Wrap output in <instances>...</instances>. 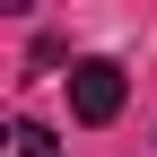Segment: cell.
I'll use <instances>...</instances> for the list:
<instances>
[{"instance_id": "cell-1", "label": "cell", "mask_w": 157, "mask_h": 157, "mask_svg": "<svg viewBox=\"0 0 157 157\" xmlns=\"http://www.w3.org/2000/svg\"><path fill=\"white\" fill-rule=\"evenodd\" d=\"M70 113L78 122H113V113H122V70L113 61H78L70 70Z\"/></svg>"}, {"instance_id": "cell-2", "label": "cell", "mask_w": 157, "mask_h": 157, "mask_svg": "<svg viewBox=\"0 0 157 157\" xmlns=\"http://www.w3.org/2000/svg\"><path fill=\"white\" fill-rule=\"evenodd\" d=\"M0 157H61V140H52L44 122H9V148Z\"/></svg>"}]
</instances>
